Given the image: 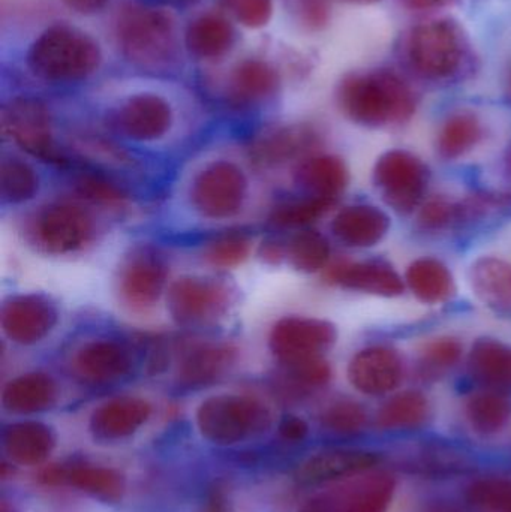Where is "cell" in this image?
<instances>
[{"label":"cell","mask_w":511,"mask_h":512,"mask_svg":"<svg viewBox=\"0 0 511 512\" xmlns=\"http://www.w3.org/2000/svg\"><path fill=\"white\" fill-rule=\"evenodd\" d=\"M471 504L489 512H511V481L488 478L468 490Z\"/></svg>","instance_id":"40"},{"label":"cell","mask_w":511,"mask_h":512,"mask_svg":"<svg viewBox=\"0 0 511 512\" xmlns=\"http://www.w3.org/2000/svg\"><path fill=\"white\" fill-rule=\"evenodd\" d=\"M101 50L86 33L68 26L45 30L30 47V71L50 83H75L98 69Z\"/></svg>","instance_id":"3"},{"label":"cell","mask_w":511,"mask_h":512,"mask_svg":"<svg viewBox=\"0 0 511 512\" xmlns=\"http://www.w3.org/2000/svg\"><path fill=\"white\" fill-rule=\"evenodd\" d=\"M206 512H228L225 498L221 492H215L207 502Z\"/></svg>","instance_id":"51"},{"label":"cell","mask_w":511,"mask_h":512,"mask_svg":"<svg viewBox=\"0 0 511 512\" xmlns=\"http://www.w3.org/2000/svg\"><path fill=\"white\" fill-rule=\"evenodd\" d=\"M36 239L51 254H66L86 245L92 234V224L83 210L71 204L47 207L39 215L35 227Z\"/></svg>","instance_id":"12"},{"label":"cell","mask_w":511,"mask_h":512,"mask_svg":"<svg viewBox=\"0 0 511 512\" xmlns=\"http://www.w3.org/2000/svg\"><path fill=\"white\" fill-rule=\"evenodd\" d=\"M227 292L224 286L209 280H177L168 294V306L177 321L197 324L224 312L228 303Z\"/></svg>","instance_id":"13"},{"label":"cell","mask_w":511,"mask_h":512,"mask_svg":"<svg viewBox=\"0 0 511 512\" xmlns=\"http://www.w3.org/2000/svg\"><path fill=\"white\" fill-rule=\"evenodd\" d=\"M236 357V351L225 343H204L185 351L179 364L183 384L203 385L219 378Z\"/></svg>","instance_id":"30"},{"label":"cell","mask_w":511,"mask_h":512,"mask_svg":"<svg viewBox=\"0 0 511 512\" xmlns=\"http://www.w3.org/2000/svg\"><path fill=\"white\" fill-rule=\"evenodd\" d=\"M191 195L201 215L212 219L230 218L239 212L245 200V176L236 165L218 162L198 176Z\"/></svg>","instance_id":"7"},{"label":"cell","mask_w":511,"mask_h":512,"mask_svg":"<svg viewBox=\"0 0 511 512\" xmlns=\"http://www.w3.org/2000/svg\"><path fill=\"white\" fill-rule=\"evenodd\" d=\"M80 191L81 194L86 195V198L99 201V203L114 204L123 201V195L119 189L98 179H84L80 183Z\"/></svg>","instance_id":"47"},{"label":"cell","mask_w":511,"mask_h":512,"mask_svg":"<svg viewBox=\"0 0 511 512\" xmlns=\"http://www.w3.org/2000/svg\"><path fill=\"white\" fill-rule=\"evenodd\" d=\"M450 0H404V5L411 11H435V9L443 8L449 5Z\"/></svg>","instance_id":"50"},{"label":"cell","mask_w":511,"mask_h":512,"mask_svg":"<svg viewBox=\"0 0 511 512\" xmlns=\"http://www.w3.org/2000/svg\"><path fill=\"white\" fill-rule=\"evenodd\" d=\"M152 415L149 402L137 397H119L99 406L90 418V430L102 441H119L134 435Z\"/></svg>","instance_id":"20"},{"label":"cell","mask_w":511,"mask_h":512,"mask_svg":"<svg viewBox=\"0 0 511 512\" xmlns=\"http://www.w3.org/2000/svg\"><path fill=\"white\" fill-rule=\"evenodd\" d=\"M321 421H323L324 427L332 432L351 435V433L360 432L365 427L368 417H366L365 409L359 403L353 402V400H339L323 412Z\"/></svg>","instance_id":"41"},{"label":"cell","mask_w":511,"mask_h":512,"mask_svg":"<svg viewBox=\"0 0 511 512\" xmlns=\"http://www.w3.org/2000/svg\"><path fill=\"white\" fill-rule=\"evenodd\" d=\"M374 182L390 209L408 215L422 206L428 189L429 168L408 150H390L378 158Z\"/></svg>","instance_id":"6"},{"label":"cell","mask_w":511,"mask_h":512,"mask_svg":"<svg viewBox=\"0 0 511 512\" xmlns=\"http://www.w3.org/2000/svg\"><path fill=\"white\" fill-rule=\"evenodd\" d=\"M404 280L414 297L425 304L446 303L455 294L452 271L437 258L425 256L411 262Z\"/></svg>","instance_id":"26"},{"label":"cell","mask_w":511,"mask_h":512,"mask_svg":"<svg viewBox=\"0 0 511 512\" xmlns=\"http://www.w3.org/2000/svg\"><path fill=\"white\" fill-rule=\"evenodd\" d=\"M185 42L197 59H222L233 47L234 29L221 15H201L189 24Z\"/></svg>","instance_id":"28"},{"label":"cell","mask_w":511,"mask_h":512,"mask_svg":"<svg viewBox=\"0 0 511 512\" xmlns=\"http://www.w3.org/2000/svg\"><path fill=\"white\" fill-rule=\"evenodd\" d=\"M429 402L420 391H402L390 397L377 414L381 429H410L428 418Z\"/></svg>","instance_id":"34"},{"label":"cell","mask_w":511,"mask_h":512,"mask_svg":"<svg viewBox=\"0 0 511 512\" xmlns=\"http://www.w3.org/2000/svg\"><path fill=\"white\" fill-rule=\"evenodd\" d=\"M3 132L21 149L48 161H57L51 140L50 116L47 108L35 99H14L2 111Z\"/></svg>","instance_id":"10"},{"label":"cell","mask_w":511,"mask_h":512,"mask_svg":"<svg viewBox=\"0 0 511 512\" xmlns=\"http://www.w3.org/2000/svg\"><path fill=\"white\" fill-rule=\"evenodd\" d=\"M326 276L342 288L377 297H399L407 288L404 277L384 261L339 262Z\"/></svg>","instance_id":"15"},{"label":"cell","mask_w":511,"mask_h":512,"mask_svg":"<svg viewBox=\"0 0 511 512\" xmlns=\"http://www.w3.org/2000/svg\"><path fill=\"white\" fill-rule=\"evenodd\" d=\"M309 427L305 420L299 417H285L279 424V435L290 442H300L308 436Z\"/></svg>","instance_id":"48"},{"label":"cell","mask_w":511,"mask_h":512,"mask_svg":"<svg viewBox=\"0 0 511 512\" xmlns=\"http://www.w3.org/2000/svg\"><path fill=\"white\" fill-rule=\"evenodd\" d=\"M248 240L242 236L222 237L207 251V259L216 267L230 268L245 261L249 255Z\"/></svg>","instance_id":"44"},{"label":"cell","mask_w":511,"mask_h":512,"mask_svg":"<svg viewBox=\"0 0 511 512\" xmlns=\"http://www.w3.org/2000/svg\"><path fill=\"white\" fill-rule=\"evenodd\" d=\"M390 230V218L380 207L354 204L336 215L332 231L339 242L357 249L374 248Z\"/></svg>","instance_id":"19"},{"label":"cell","mask_w":511,"mask_h":512,"mask_svg":"<svg viewBox=\"0 0 511 512\" xmlns=\"http://www.w3.org/2000/svg\"><path fill=\"white\" fill-rule=\"evenodd\" d=\"M348 381L366 396H384L398 390L405 378L404 357L389 345L360 349L348 364Z\"/></svg>","instance_id":"9"},{"label":"cell","mask_w":511,"mask_h":512,"mask_svg":"<svg viewBox=\"0 0 511 512\" xmlns=\"http://www.w3.org/2000/svg\"><path fill=\"white\" fill-rule=\"evenodd\" d=\"M511 415V405L507 397L498 391L489 390L474 394L467 403V417L471 427L482 435L500 432Z\"/></svg>","instance_id":"35"},{"label":"cell","mask_w":511,"mask_h":512,"mask_svg":"<svg viewBox=\"0 0 511 512\" xmlns=\"http://www.w3.org/2000/svg\"><path fill=\"white\" fill-rule=\"evenodd\" d=\"M278 84V72L272 65L264 60H243L231 74L228 99L237 107H248L272 96Z\"/></svg>","instance_id":"25"},{"label":"cell","mask_w":511,"mask_h":512,"mask_svg":"<svg viewBox=\"0 0 511 512\" xmlns=\"http://www.w3.org/2000/svg\"><path fill=\"white\" fill-rule=\"evenodd\" d=\"M509 93L511 96V71H510V75H509Z\"/></svg>","instance_id":"55"},{"label":"cell","mask_w":511,"mask_h":512,"mask_svg":"<svg viewBox=\"0 0 511 512\" xmlns=\"http://www.w3.org/2000/svg\"><path fill=\"white\" fill-rule=\"evenodd\" d=\"M462 355L464 346L456 337H437L429 340L420 351V366L428 373L446 372L461 361Z\"/></svg>","instance_id":"38"},{"label":"cell","mask_w":511,"mask_h":512,"mask_svg":"<svg viewBox=\"0 0 511 512\" xmlns=\"http://www.w3.org/2000/svg\"><path fill=\"white\" fill-rule=\"evenodd\" d=\"M38 189V179L29 165L11 159L2 165V195L9 203L29 200Z\"/></svg>","instance_id":"37"},{"label":"cell","mask_w":511,"mask_h":512,"mask_svg":"<svg viewBox=\"0 0 511 512\" xmlns=\"http://www.w3.org/2000/svg\"><path fill=\"white\" fill-rule=\"evenodd\" d=\"M56 322V312L41 297H18L5 304L2 310V327L6 336L17 343L29 345L47 336Z\"/></svg>","instance_id":"18"},{"label":"cell","mask_w":511,"mask_h":512,"mask_svg":"<svg viewBox=\"0 0 511 512\" xmlns=\"http://www.w3.org/2000/svg\"><path fill=\"white\" fill-rule=\"evenodd\" d=\"M485 135L482 120L474 111L450 114L437 135V152L446 161H456L476 149Z\"/></svg>","instance_id":"29"},{"label":"cell","mask_w":511,"mask_h":512,"mask_svg":"<svg viewBox=\"0 0 511 512\" xmlns=\"http://www.w3.org/2000/svg\"><path fill=\"white\" fill-rule=\"evenodd\" d=\"M336 328L330 322L312 318L282 319L273 328L270 348L282 363L296 364L321 357L335 345Z\"/></svg>","instance_id":"8"},{"label":"cell","mask_w":511,"mask_h":512,"mask_svg":"<svg viewBox=\"0 0 511 512\" xmlns=\"http://www.w3.org/2000/svg\"><path fill=\"white\" fill-rule=\"evenodd\" d=\"M465 219L462 203L432 198L420 206L419 224L428 231H441Z\"/></svg>","instance_id":"42"},{"label":"cell","mask_w":511,"mask_h":512,"mask_svg":"<svg viewBox=\"0 0 511 512\" xmlns=\"http://www.w3.org/2000/svg\"><path fill=\"white\" fill-rule=\"evenodd\" d=\"M56 436L45 424L26 421L6 427L3 450L15 465L39 466L51 456Z\"/></svg>","instance_id":"22"},{"label":"cell","mask_w":511,"mask_h":512,"mask_svg":"<svg viewBox=\"0 0 511 512\" xmlns=\"http://www.w3.org/2000/svg\"><path fill=\"white\" fill-rule=\"evenodd\" d=\"M405 60L423 80L450 81L473 63L470 38L455 18L438 17L416 24L405 39Z\"/></svg>","instance_id":"2"},{"label":"cell","mask_w":511,"mask_h":512,"mask_svg":"<svg viewBox=\"0 0 511 512\" xmlns=\"http://www.w3.org/2000/svg\"><path fill=\"white\" fill-rule=\"evenodd\" d=\"M287 367L291 381L306 388L323 387L332 378L329 363L321 357L309 358Z\"/></svg>","instance_id":"45"},{"label":"cell","mask_w":511,"mask_h":512,"mask_svg":"<svg viewBox=\"0 0 511 512\" xmlns=\"http://www.w3.org/2000/svg\"><path fill=\"white\" fill-rule=\"evenodd\" d=\"M318 135L306 126L276 129L255 141L252 147L255 159L263 164H279L294 156L305 155L317 146Z\"/></svg>","instance_id":"32"},{"label":"cell","mask_w":511,"mask_h":512,"mask_svg":"<svg viewBox=\"0 0 511 512\" xmlns=\"http://www.w3.org/2000/svg\"><path fill=\"white\" fill-rule=\"evenodd\" d=\"M63 3L77 14L92 15L102 11L108 0H63Z\"/></svg>","instance_id":"49"},{"label":"cell","mask_w":511,"mask_h":512,"mask_svg":"<svg viewBox=\"0 0 511 512\" xmlns=\"http://www.w3.org/2000/svg\"><path fill=\"white\" fill-rule=\"evenodd\" d=\"M357 477L342 489L309 502L306 512H386L395 493L393 478L387 474Z\"/></svg>","instance_id":"11"},{"label":"cell","mask_w":511,"mask_h":512,"mask_svg":"<svg viewBox=\"0 0 511 512\" xmlns=\"http://www.w3.org/2000/svg\"><path fill=\"white\" fill-rule=\"evenodd\" d=\"M348 168L341 158L332 155L315 156L300 168V182L314 192V197L332 198L348 186Z\"/></svg>","instance_id":"33"},{"label":"cell","mask_w":511,"mask_h":512,"mask_svg":"<svg viewBox=\"0 0 511 512\" xmlns=\"http://www.w3.org/2000/svg\"><path fill=\"white\" fill-rule=\"evenodd\" d=\"M470 283L479 300L495 309L511 307V264L506 259L482 256L470 268Z\"/></svg>","instance_id":"27"},{"label":"cell","mask_w":511,"mask_h":512,"mask_svg":"<svg viewBox=\"0 0 511 512\" xmlns=\"http://www.w3.org/2000/svg\"><path fill=\"white\" fill-rule=\"evenodd\" d=\"M336 200L324 197H312L308 200L296 201V203L287 204V206L279 207L275 212L276 224L284 225V227H305L312 222L326 215Z\"/></svg>","instance_id":"39"},{"label":"cell","mask_w":511,"mask_h":512,"mask_svg":"<svg viewBox=\"0 0 511 512\" xmlns=\"http://www.w3.org/2000/svg\"><path fill=\"white\" fill-rule=\"evenodd\" d=\"M345 3H351V5H375V3L381 2V0H342Z\"/></svg>","instance_id":"52"},{"label":"cell","mask_w":511,"mask_h":512,"mask_svg":"<svg viewBox=\"0 0 511 512\" xmlns=\"http://www.w3.org/2000/svg\"><path fill=\"white\" fill-rule=\"evenodd\" d=\"M471 376L489 390L511 388V345L492 337L477 339L468 355Z\"/></svg>","instance_id":"24"},{"label":"cell","mask_w":511,"mask_h":512,"mask_svg":"<svg viewBox=\"0 0 511 512\" xmlns=\"http://www.w3.org/2000/svg\"><path fill=\"white\" fill-rule=\"evenodd\" d=\"M290 258L294 267L305 273H315L329 261V243L317 231H303L291 242Z\"/></svg>","instance_id":"36"},{"label":"cell","mask_w":511,"mask_h":512,"mask_svg":"<svg viewBox=\"0 0 511 512\" xmlns=\"http://www.w3.org/2000/svg\"><path fill=\"white\" fill-rule=\"evenodd\" d=\"M57 387L50 376L30 373L6 385L2 394L5 409L14 414H35L56 403Z\"/></svg>","instance_id":"31"},{"label":"cell","mask_w":511,"mask_h":512,"mask_svg":"<svg viewBox=\"0 0 511 512\" xmlns=\"http://www.w3.org/2000/svg\"><path fill=\"white\" fill-rule=\"evenodd\" d=\"M506 168H507V173H509L510 177H511V146H510L509 152H507Z\"/></svg>","instance_id":"54"},{"label":"cell","mask_w":511,"mask_h":512,"mask_svg":"<svg viewBox=\"0 0 511 512\" xmlns=\"http://www.w3.org/2000/svg\"><path fill=\"white\" fill-rule=\"evenodd\" d=\"M173 123L170 104L153 93L129 98L114 114V125L126 137L138 141L164 137Z\"/></svg>","instance_id":"14"},{"label":"cell","mask_w":511,"mask_h":512,"mask_svg":"<svg viewBox=\"0 0 511 512\" xmlns=\"http://www.w3.org/2000/svg\"><path fill=\"white\" fill-rule=\"evenodd\" d=\"M272 415L260 400L249 396L210 397L197 411L201 435L216 445H234L269 429Z\"/></svg>","instance_id":"5"},{"label":"cell","mask_w":511,"mask_h":512,"mask_svg":"<svg viewBox=\"0 0 511 512\" xmlns=\"http://www.w3.org/2000/svg\"><path fill=\"white\" fill-rule=\"evenodd\" d=\"M39 481L45 486H71L105 502L120 501L125 493L122 474L104 466H51L39 474Z\"/></svg>","instance_id":"16"},{"label":"cell","mask_w":511,"mask_h":512,"mask_svg":"<svg viewBox=\"0 0 511 512\" xmlns=\"http://www.w3.org/2000/svg\"><path fill=\"white\" fill-rule=\"evenodd\" d=\"M74 369L86 381L102 384L126 375L131 369V357L119 343L98 340L78 351Z\"/></svg>","instance_id":"23"},{"label":"cell","mask_w":511,"mask_h":512,"mask_svg":"<svg viewBox=\"0 0 511 512\" xmlns=\"http://www.w3.org/2000/svg\"><path fill=\"white\" fill-rule=\"evenodd\" d=\"M126 59L143 68H159L176 59V32L170 15L147 6H126L116 26Z\"/></svg>","instance_id":"4"},{"label":"cell","mask_w":511,"mask_h":512,"mask_svg":"<svg viewBox=\"0 0 511 512\" xmlns=\"http://www.w3.org/2000/svg\"><path fill=\"white\" fill-rule=\"evenodd\" d=\"M300 21L309 30H321L330 21L329 0H300Z\"/></svg>","instance_id":"46"},{"label":"cell","mask_w":511,"mask_h":512,"mask_svg":"<svg viewBox=\"0 0 511 512\" xmlns=\"http://www.w3.org/2000/svg\"><path fill=\"white\" fill-rule=\"evenodd\" d=\"M338 102L351 122L383 128L407 123L419 101L401 75L390 69H372L348 74L339 84Z\"/></svg>","instance_id":"1"},{"label":"cell","mask_w":511,"mask_h":512,"mask_svg":"<svg viewBox=\"0 0 511 512\" xmlns=\"http://www.w3.org/2000/svg\"><path fill=\"white\" fill-rule=\"evenodd\" d=\"M378 462L375 454L362 450H333L315 454L300 465L296 480L303 486H321L365 474Z\"/></svg>","instance_id":"17"},{"label":"cell","mask_w":511,"mask_h":512,"mask_svg":"<svg viewBox=\"0 0 511 512\" xmlns=\"http://www.w3.org/2000/svg\"><path fill=\"white\" fill-rule=\"evenodd\" d=\"M429 512H461L453 507H447V505H437V507L431 508Z\"/></svg>","instance_id":"53"},{"label":"cell","mask_w":511,"mask_h":512,"mask_svg":"<svg viewBox=\"0 0 511 512\" xmlns=\"http://www.w3.org/2000/svg\"><path fill=\"white\" fill-rule=\"evenodd\" d=\"M222 6L249 29H260L273 15V0H221Z\"/></svg>","instance_id":"43"},{"label":"cell","mask_w":511,"mask_h":512,"mask_svg":"<svg viewBox=\"0 0 511 512\" xmlns=\"http://www.w3.org/2000/svg\"><path fill=\"white\" fill-rule=\"evenodd\" d=\"M165 276L167 271L161 259L149 254L134 256L120 277L123 300L134 309L153 306L164 288Z\"/></svg>","instance_id":"21"}]
</instances>
